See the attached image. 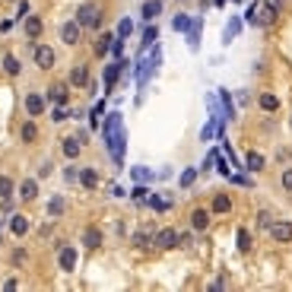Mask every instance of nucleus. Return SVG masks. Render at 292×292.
Returning a JSON list of instances; mask_svg holds the SVG:
<instances>
[{
    "mask_svg": "<svg viewBox=\"0 0 292 292\" xmlns=\"http://www.w3.org/2000/svg\"><path fill=\"white\" fill-rule=\"evenodd\" d=\"M77 23L83 26V29H96V26L102 23V10H99L96 3H83L77 10Z\"/></svg>",
    "mask_w": 292,
    "mask_h": 292,
    "instance_id": "f03ea898",
    "label": "nucleus"
},
{
    "mask_svg": "<svg viewBox=\"0 0 292 292\" xmlns=\"http://www.w3.org/2000/svg\"><path fill=\"white\" fill-rule=\"evenodd\" d=\"M194 181H197V172H194V168H187V172L181 175V187H191Z\"/></svg>",
    "mask_w": 292,
    "mask_h": 292,
    "instance_id": "e433bc0d",
    "label": "nucleus"
},
{
    "mask_svg": "<svg viewBox=\"0 0 292 292\" xmlns=\"http://www.w3.org/2000/svg\"><path fill=\"white\" fill-rule=\"evenodd\" d=\"M3 70L10 73V77H16V73H19V57H13V54H6V57H3Z\"/></svg>",
    "mask_w": 292,
    "mask_h": 292,
    "instance_id": "cd10ccee",
    "label": "nucleus"
},
{
    "mask_svg": "<svg viewBox=\"0 0 292 292\" xmlns=\"http://www.w3.org/2000/svg\"><path fill=\"white\" fill-rule=\"evenodd\" d=\"M57 264H60V270H64V273L77 270V248H73V244H60V251H57Z\"/></svg>",
    "mask_w": 292,
    "mask_h": 292,
    "instance_id": "7ed1b4c3",
    "label": "nucleus"
},
{
    "mask_svg": "<svg viewBox=\"0 0 292 292\" xmlns=\"http://www.w3.org/2000/svg\"><path fill=\"white\" fill-rule=\"evenodd\" d=\"M133 200H146V187H137V191H133Z\"/></svg>",
    "mask_w": 292,
    "mask_h": 292,
    "instance_id": "c03bdc74",
    "label": "nucleus"
},
{
    "mask_svg": "<svg viewBox=\"0 0 292 292\" xmlns=\"http://www.w3.org/2000/svg\"><path fill=\"white\" fill-rule=\"evenodd\" d=\"M83 244H86V248H99V244H102V232H99L96 226H89L83 232Z\"/></svg>",
    "mask_w": 292,
    "mask_h": 292,
    "instance_id": "f3484780",
    "label": "nucleus"
},
{
    "mask_svg": "<svg viewBox=\"0 0 292 292\" xmlns=\"http://www.w3.org/2000/svg\"><path fill=\"white\" fill-rule=\"evenodd\" d=\"M80 149H83L80 137H67V140H64V156H67V159H77V156H80Z\"/></svg>",
    "mask_w": 292,
    "mask_h": 292,
    "instance_id": "2eb2a0df",
    "label": "nucleus"
},
{
    "mask_svg": "<svg viewBox=\"0 0 292 292\" xmlns=\"http://www.w3.org/2000/svg\"><path fill=\"white\" fill-rule=\"evenodd\" d=\"M6 197H13V178L0 175V200H6Z\"/></svg>",
    "mask_w": 292,
    "mask_h": 292,
    "instance_id": "c756f323",
    "label": "nucleus"
},
{
    "mask_svg": "<svg viewBox=\"0 0 292 292\" xmlns=\"http://www.w3.org/2000/svg\"><path fill=\"white\" fill-rule=\"evenodd\" d=\"M35 194H38V181L35 178H26L23 185H19V197H23V200H35Z\"/></svg>",
    "mask_w": 292,
    "mask_h": 292,
    "instance_id": "ddd939ff",
    "label": "nucleus"
},
{
    "mask_svg": "<svg viewBox=\"0 0 292 292\" xmlns=\"http://www.w3.org/2000/svg\"><path fill=\"white\" fill-rule=\"evenodd\" d=\"M80 35H83V26H80L77 19H70V23L60 26V38H64V45H77Z\"/></svg>",
    "mask_w": 292,
    "mask_h": 292,
    "instance_id": "39448f33",
    "label": "nucleus"
},
{
    "mask_svg": "<svg viewBox=\"0 0 292 292\" xmlns=\"http://www.w3.org/2000/svg\"><path fill=\"white\" fill-rule=\"evenodd\" d=\"M80 181H83V187H99V175H96V168H83V172H80Z\"/></svg>",
    "mask_w": 292,
    "mask_h": 292,
    "instance_id": "6ab92c4d",
    "label": "nucleus"
},
{
    "mask_svg": "<svg viewBox=\"0 0 292 292\" xmlns=\"http://www.w3.org/2000/svg\"><path fill=\"white\" fill-rule=\"evenodd\" d=\"M89 83V70H86V64H77L70 70V86H86Z\"/></svg>",
    "mask_w": 292,
    "mask_h": 292,
    "instance_id": "9b49d317",
    "label": "nucleus"
},
{
    "mask_svg": "<svg viewBox=\"0 0 292 292\" xmlns=\"http://www.w3.org/2000/svg\"><path fill=\"white\" fill-rule=\"evenodd\" d=\"M248 168L251 172H264V156L261 153H248Z\"/></svg>",
    "mask_w": 292,
    "mask_h": 292,
    "instance_id": "c85d7f7f",
    "label": "nucleus"
},
{
    "mask_svg": "<svg viewBox=\"0 0 292 292\" xmlns=\"http://www.w3.org/2000/svg\"><path fill=\"white\" fill-rule=\"evenodd\" d=\"M162 13V0H146L143 3V19H156Z\"/></svg>",
    "mask_w": 292,
    "mask_h": 292,
    "instance_id": "4be33fe9",
    "label": "nucleus"
},
{
    "mask_svg": "<svg viewBox=\"0 0 292 292\" xmlns=\"http://www.w3.org/2000/svg\"><path fill=\"white\" fill-rule=\"evenodd\" d=\"M216 3H219V6H222V3H226V0H216Z\"/></svg>",
    "mask_w": 292,
    "mask_h": 292,
    "instance_id": "a18cd8bd",
    "label": "nucleus"
},
{
    "mask_svg": "<svg viewBox=\"0 0 292 292\" xmlns=\"http://www.w3.org/2000/svg\"><path fill=\"white\" fill-rule=\"evenodd\" d=\"M222 96V105H226V118H235V108H232V99H229V92H219Z\"/></svg>",
    "mask_w": 292,
    "mask_h": 292,
    "instance_id": "4c0bfd02",
    "label": "nucleus"
},
{
    "mask_svg": "<svg viewBox=\"0 0 292 292\" xmlns=\"http://www.w3.org/2000/svg\"><path fill=\"white\" fill-rule=\"evenodd\" d=\"M153 239H156V235L149 232V229H143V232H137V235H133V244H137V248H146V244L153 241Z\"/></svg>",
    "mask_w": 292,
    "mask_h": 292,
    "instance_id": "2f4dec72",
    "label": "nucleus"
},
{
    "mask_svg": "<svg viewBox=\"0 0 292 292\" xmlns=\"http://www.w3.org/2000/svg\"><path fill=\"white\" fill-rule=\"evenodd\" d=\"M261 108H264V111H276V108H280V99L270 96V92H264V96H261Z\"/></svg>",
    "mask_w": 292,
    "mask_h": 292,
    "instance_id": "bb28decb",
    "label": "nucleus"
},
{
    "mask_svg": "<svg viewBox=\"0 0 292 292\" xmlns=\"http://www.w3.org/2000/svg\"><path fill=\"white\" fill-rule=\"evenodd\" d=\"M26 111H29L32 118H38V114L45 111V99L38 96V92H29V96H26Z\"/></svg>",
    "mask_w": 292,
    "mask_h": 292,
    "instance_id": "6e6552de",
    "label": "nucleus"
},
{
    "mask_svg": "<svg viewBox=\"0 0 292 292\" xmlns=\"http://www.w3.org/2000/svg\"><path fill=\"white\" fill-rule=\"evenodd\" d=\"M232 210V200H229L226 194H216L213 197V213H229Z\"/></svg>",
    "mask_w": 292,
    "mask_h": 292,
    "instance_id": "5701e85b",
    "label": "nucleus"
},
{
    "mask_svg": "<svg viewBox=\"0 0 292 292\" xmlns=\"http://www.w3.org/2000/svg\"><path fill=\"white\" fill-rule=\"evenodd\" d=\"M207 226H210V213H207V210H194V213H191V229L203 232Z\"/></svg>",
    "mask_w": 292,
    "mask_h": 292,
    "instance_id": "4468645a",
    "label": "nucleus"
},
{
    "mask_svg": "<svg viewBox=\"0 0 292 292\" xmlns=\"http://www.w3.org/2000/svg\"><path fill=\"white\" fill-rule=\"evenodd\" d=\"M283 187H286V191H292V168H286V172H283Z\"/></svg>",
    "mask_w": 292,
    "mask_h": 292,
    "instance_id": "79ce46f5",
    "label": "nucleus"
},
{
    "mask_svg": "<svg viewBox=\"0 0 292 292\" xmlns=\"http://www.w3.org/2000/svg\"><path fill=\"white\" fill-rule=\"evenodd\" d=\"M51 121H67V111H64V105H60V108H54V114H51Z\"/></svg>",
    "mask_w": 292,
    "mask_h": 292,
    "instance_id": "37998d69",
    "label": "nucleus"
},
{
    "mask_svg": "<svg viewBox=\"0 0 292 292\" xmlns=\"http://www.w3.org/2000/svg\"><path fill=\"white\" fill-rule=\"evenodd\" d=\"M257 226H261V229H270V226H273V216H270V213H261V216H257Z\"/></svg>",
    "mask_w": 292,
    "mask_h": 292,
    "instance_id": "58836bf2",
    "label": "nucleus"
},
{
    "mask_svg": "<svg viewBox=\"0 0 292 292\" xmlns=\"http://www.w3.org/2000/svg\"><path fill=\"white\" fill-rule=\"evenodd\" d=\"M239 32H241V19H239V16H232V19H229V26H226V32H222V42L229 45L235 35H239Z\"/></svg>",
    "mask_w": 292,
    "mask_h": 292,
    "instance_id": "dca6fc26",
    "label": "nucleus"
},
{
    "mask_svg": "<svg viewBox=\"0 0 292 292\" xmlns=\"http://www.w3.org/2000/svg\"><path fill=\"white\" fill-rule=\"evenodd\" d=\"M48 99L57 102V105H67V99H70V92H67V83H54L48 89Z\"/></svg>",
    "mask_w": 292,
    "mask_h": 292,
    "instance_id": "9d476101",
    "label": "nucleus"
},
{
    "mask_svg": "<svg viewBox=\"0 0 292 292\" xmlns=\"http://www.w3.org/2000/svg\"><path fill=\"white\" fill-rule=\"evenodd\" d=\"M121 67H124V64H108V67H105V89H108V92L114 89V83H118Z\"/></svg>",
    "mask_w": 292,
    "mask_h": 292,
    "instance_id": "f8f14e48",
    "label": "nucleus"
},
{
    "mask_svg": "<svg viewBox=\"0 0 292 292\" xmlns=\"http://www.w3.org/2000/svg\"><path fill=\"white\" fill-rule=\"evenodd\" d=\"M105 140H108V153H111V159L121 162L127 133H124V124H121V114H118V111L108 114V121H105Z\"/></svg>",
    "mask_w": 292,
    "mask_h": 292,
    "instance_id": "f257e3e1",
    "label": "nucleus"
},
{
    "mask_svg": "<svg viewBox=\"0 0 292 292\" xmlns=\"http://www.w3.org/2000/svg\"><path fill=\"white\" fill-rule=\"evenodd\" d=\"M153 244L156 248H175V244H178V232H175V229H162V232H156V239H153Z\"/></svg>",
    "mask_w": 292,
    "mask_h": 292,
    "instance_id": "423d86ee",
    "label": "nucleus"
},
{
    "mask_svg": "<svg viewBox=\"0 0 292 292\" xmlns=\"http://www.w3.org/2000/svg\"><path fill=\"white\" fill-rule=\"evenodd\" d=\"M270 235L276 241H292V222H273L270 226Z\"/></svg>",
    "mask_w": 292,
    "mask_h": 292,
    "instance_id": "1a4fd4ad",
    "label": "nucleus"
},
{
    "mask_svg": "<svg viewBox=\"0 0 292 292\" xmlns=\"http://www.w3.org/2000/svg\"><path fill=\"white\" fill-rule=\"evenodd\" d=\"M156 38H159V29H156V26H149V29L143 32V51L153 48V42H156Z\"/></svg>",
    "mask_w": 292,
    "mask_h": 292,
    "instance_id": "7c9ffc66",
    "label": "nucleus"
},
{
    "mask_svg": "<svg viewBox=\"0 0 292 292\" xmlns=\"http://www.w3.org/2000/svg\"><path fill=\"white\" fill-rule=\"evenodd\" d=\"M19 133H23V140H26V143H35V137H38V127H35V121H26V124H23V131H19Z\"/></svg>",
    "mask_w": 292,
    "mask_h": 292,
    "instance_id": "393cba45",
    "label": "nucleus"
},
{
    "mask_svg": "<svg viewBox=\"0 0 292 292\" xmlns=\"http://www.w3.org/2000/svg\"><path fill=\"white\" fill-rule=\"evenodd\" d=\"M35 64L42 67V70H51L54 67V51L48 48V45H38L35 48Z\"/></svg>",
    "mask_w": 292,
    "mask_h": 292,
    "instance_id": "0eeeda50",
    "label": "nucleus"
},
{
    "mask_svg": "<svg viewBox=\"0 0 292 292\" xmlns=\"http://www.w3.org/2000/svg\"><path fill=\"white\" fill-rule=\"evenodd\" d=\"M239 248L251 251V232H248V229H239Z\"/></svg>",
    "mask_w": 292,
    "mask_h": 292,
    "instance_id": "473e14b6",
    "label": "nucleus"
},
{
    "mask_svg": "<svg viewBox=\"0 0 292 292\" xmlns=\"http://www.w3.org/2000/svg\"><path fill=\"white\" fill-rule=\"evenodd\" d=\"M64 213V200H60V197H54V200L48 203V216H60Z\"/></svg>",
    "mask_w": 292,
    "mask_h": 292,
    "instance_id": "f704fd0d",
    "label": "nucleus"
},
{
    "mask_svg": "<svg viewBox=\"0 0 292 292\" xmlns=\"http://www.w3.org/2000/svg\"><path fill=\"white\" fill-rule=\"evenodd\" d=\"M149 207H153V210H168V200H162V197H149Z\"/></svg>",
    "mask_w": 292,
    "mask_h": 292,
    "instance_id": "ea45409f",
    "label": "nucleus"
},
{
    "mask_svg": "<svg viewBox=\"0 0 292 292\" xmlns=\"http://www.w3.org/2000/svg\"><path fill=\"white\" fill-rule=\"evenodd\" d=\"M149 178H153V172H149V168H143V165L133 168V181H149Z\"/></svg>",
    "mask_w": 292,
    "mask_h": 292,
    "instance_id": "c9c22d12",
    "label": "nucleus"
},
{
    "mask_svg": "<svg viewBox=\"0 0 292 292\" xmlns=\"http://www.w3.org/2000/svg\"><path fill=\"white\" fill-rule=\"evenodd\" d=\"M191 23H194V19L187 16V13H181V16H175L172 29H175V32H187V29H191Z\"/></svg>",
    "mask_w": 292,
    "mask_h": 292,
    "instance_id": "a878e982",
    "label": "nucleus"
},
{
    "mask_svg": "<svg viewBox=\"0 0 292 292\" xmlns=\"http://www.w3.org/2000/svg\"><path fill=\"white\" fill-rule=\"evenodd\" d=\"M187 45H191V51H197V45H200V19H194L187 29Z\"/></svg>",
    "mask_w": 292,
    "mask_h": 292,
    "instance_id": "aec40b11",
    "label": "nucleus"
},
{
    "mask_svg": "<svg viewBox=\"0 0 292 292\" xmlns=\"http://www.w3.org/2000/svg\"><path fill=\"white\" fill-rule=\"evenodd\" d=\"M111 42H114V35H108V32L99 35V42H96V54H99V57H105V54L111 51Z\"/></svg>",
    "mask_w": 292,
    "mask_h": 292,
    "instance_id": "b1692460",
    "label": "nucleus"
},
{
    "mask_svg": "<svg viewBox=\"0 0 292 292\" xmlns=\"http://www.w3.org/2000/svg\"><path fill=\"white\" fill-rule=\"evenodd\" d=\"M26 35H29V38L42 35V19H38V16H26Z\"/></svg>",
    "mask_w": 292,
    "mask_h": 292,
    "instance_id": "a211bd4d",
    "label": "nucleus"
},
{
    "mask_svg": "<svg viewBox=\"0 0 292 292\" xmlns=\"http://www.w3.org/2000/svg\"><path fill=\"white\" fill-rule=\"evenodd\" d=\"M280 10H283V0H264V6L257 10V16H261V23H276V16H280Z\"/></svg>",
    "mask_w": 292,
    "mask_h": 292,
    "instance_id": "20e7f679",
    "label": "nucleus"
},
{
    "mask_svg": "<svg viewBox=\"0 0 292 292\" xmlns=\"http://www.w3.org/2000/svg\"><path fill=\"white\" fill-rule=\"evenodd\" d=\"M178 244H181V248H191V244H194L191 232H181V235H178Z\"/></svg>",
    "mask_w": 292,
    "mask_h": 292,
    "instance_id": "a19ab883",
    "label": "nucleus"
},
{
    "mask_svg": "<svg viewBox=\"0 0 292 292\" xmlns=\"http://www.w3.org/2000/svg\"><path fill=\"white\" fill-rule=\"evenodd\" d=\"M10 229H13V235H19V239H23V235L29 232V219H26V216H13Z\"/></svg>",
    "mask_w": 292,
    "mask_h": 292,
    "instance_id": "412c9836",
    "label": "nucleus"
},
{
    "mask_svg": "<svg viewBox=\"0 0 292 292\" xmlns=\"http://www.w3.org/2000/svg\"><path fill=\"white\" fill-rule=\"evenodd\" d=\"M131 32H133V23H131V19H121V23H118V38H127Z\"/></svg>",
    "mask_w": 292,
    "mask_h": 292,
    "instance_id": "72a5a7b5",
    "label": "nucleus"
}]
</instances>
